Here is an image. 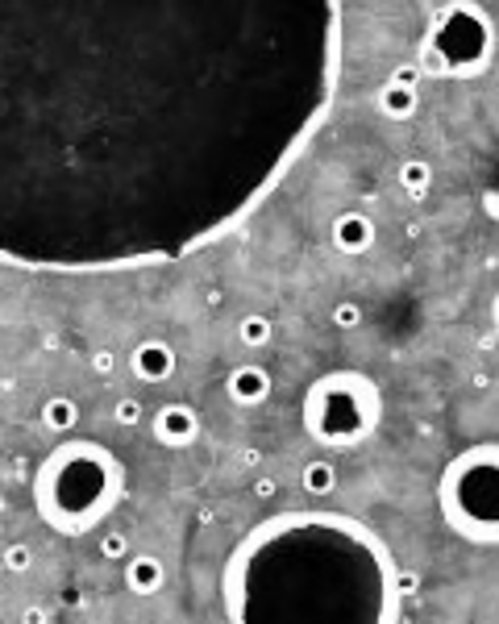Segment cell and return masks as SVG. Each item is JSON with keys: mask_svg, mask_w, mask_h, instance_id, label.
I'll list each match as a JSON object with an SVG mask.
<instances>
[{"mask_svg": "<svg viewBox=\"0 0 499 624\" xmlns=\"http://www.w3.org/2000/svg\"><path fill=\"white\" fill-rule=\"evenodd\" d=\"M121 495V466L100 445H63L38 479V508L59 533H84Z\"/></svg>", "mask_w": 499, "mask_h": 624, "instance_id": "cell-1", "label": "cell"}, {"mask_svg": "<svg viewBox=\"0 0 499 624\" xmlns=\"http://www.w3.org/2000/svg\"><path fill=\"white\" fill-rule=\"evenodd\" d=\"M304 425L321 445H354L379 425V391L362 375H329L308 396Z\"/></svg>", "mask_w": 499, "mask_h": 624, "instance_id": "cell-2", "label": "cell"}, {"mask_svg": "<svg viewBox=\"0 0 499 624\" xmlns=\"http://www.w3.org/2000/svg\"><path fill=\"white\" fill-rule=\"evenodd\" d=\"M470 471H475V454L454 463L449 479H445V517L454 520V528H462L467 537L491 541L495 537V466L478 474L470 487Z\"/></svg>", "mask_w": 499, "mask_h": 624, "instance_id": "cell-3", "label": "cell"}, {"mask_svg": "<svg viewBox=\"0 0 499 624\" xmlns=\"http://www.w3.org/2000/svg\"><path fill=\"white\" fill-rule=\"evenodd\" d=\"M195 433H200V417H195L187 404H163V408L154 412V442L159 445H192Z\"/></svg>", "mask_w": 499, "mask_h": 624, "instance_id": "cell-4", "label": "cell"}, {"mask_svg": "<svg viewBox=\"0 0 499 624\" xmlns=\"http://www.w3.org/2000/svg\"><path fill=\"white\" fill-rule=\"evenodd\" d=\"M130 366L141 383H163V379H171V371H175V350L167 342H159V337H146V342L133 345Z\"/></svg>", "mask_w": 499, "mask_h": 624, "instance_id": "cell-5", "label": "cell"}, {"mask_svg": "<svg viewBox=\"0 0 499 624\" xmlns=\"http://www.w3.org/2000/svg\"><path fill=\"white\" fill-rule=\"evenodd\" d=\"M333 246L341 250V254H367V250L375 246V221H370L367 213H358V208L341 213L333 221Z\"/></svg>", "mask_w": 499, "mask_h": 624, "instance_id": "cell-6", "label": "cell"}, {"mask_svg": "<svg viewBox=\"0 0 499 624\" xmlns=\"http://www.w3.org/2000/svg\"><path fill=\"white\" fill-rule=\"evenodd\" d=\"M229 396L238 399V404H262V399L271 396V375L262 366H238L229 375Z\"/></svg>", "mask_w": 499, "mask_h": 624, "instance_id": "cell-7", "label": "cell"}, {"mask_svg": "<svg viewBox=\"0 0 499 624\" xmlns=\"http://www.w3.org/2000/svg\"><path fill=\"white\" fill-rule=\"evenodd\" d=\"M125 587L133 595H154L163 587V562L150 558V554H138V558H125Z\"/></svg>", "mask_w": 499, "mask_h": 624, "instance_id": "cell-8", "label": "cell"}, {"mask_svg": "<svg viewBox=\"0 0 499 624\" xmlns=\"http://www.w3.org/2000/svg\"><path fill=\"white\" fill-rule=\"evenodd\" d=\"M416 105H421V100H416V87H404V84H395V79L379 92V108L391 121H408L416 113Z\"/></svg>", "mask_w": 499, "mask_h": 624, "instance_id": "cell-9", "label": "cell"}, {"mask_svg": "<svg viewBox=\"0 0 499 624\" xmlns=\"http://www.w3.org/2000/svg\"><path fill=\"white\" fill-rule=\"evenodd\" d=\"M42 425L50 433H71L79 425V404L67 396H50L42 404Z\"/></svg>", "mask_w": 499, "mask_h": 624, "instance_id": "cell-10", "label": "cell"}, {"mask_svg": "<svg viewBox=\"0 0 499 624\" xmlns=\"http://www.w3.org/2000/svg\"><path fill=\"white\" fill-rule=\"evenodd\" d=\"M400 183H404V192L413 196V200H421V196L433 188V167H429V162H421V159L404 162V167H400Z\"/></svg>", "mask_w": 499, "mask_h": 624, "instance_id": "cell-11", "label": "cell"}, {"mask_svg": "<svg viewBox=\"0 0 499 624\" xmlns=\"http://www.w3.org/2000/svg\"><path fill=\"white\" fill-rule=\"evenodd\" d=\"M271 334H275V325L267 321L262 312H250V317H241V325H238V337L250 345V350H254V345H267Z\"/></svg>", "mask_w": 499, "mask_h": 624, "instance_id": "cell-12", "label": "cell"}, {"mask_svg": "<svg viewBox=\"0 0 499 624\" xmlns=\"http://www.w3.org/2000/svg\"><path fill=\"white\" fill-rule=\"evenodd\" d=\"M337 487V471L329 463H308L304 466V491L308 495H329Z\"/></svg>", "mask_w": 499, "mask_h": 624, "instance_id": "cell-13", "label": "cell"}, {"mask_svg": "<svg viewBox=\"0 0 499 624\" xmlns=\"http://www.w3.org/2000/svg\"><path fill=\"white\" fill-rule=\"evenodd\" d=\"M0 566H5L9 574H25L33 566V549L22 546V541H17V546H5V554H0Z\"/></svg>", "mask_w": 499, "mask_h": 624, "instance_id": "cell-14", "label": "cell"}, {"mask_svg": "<svg viewBox=\"0 0 499 624\" xmlns=\"http://www.w3.org/2000/svg\"><path fill=\"white\" fill-rule=\"evenodd\" d=\"M100 558L125 562L130 558V537H125V533H104V537H100Z\"/></svg>", "mask_w": 499, "mask_h": 624, "instance_id": "cell-15", "label": "cell"}, {"mask_svg": "<svg viewBox=\"0 0 499 624\" xmlns=\"http://www.w3.org/2000/svg\"><path fill=\"white\" fill-rule=\"evenodd\" d=\"M333 325H337V329H358V325H362V308H358V300H341V304H333Z\"/></svg>", "mask_w": 499, "mask_h": 624, "instance_id": "cell-16", "label": "cell"}, {"mask_svg": "<svg viewBox=\"0 0 499 624\" xmlns=\"http://www.w3.org/2000/svg\"><path fill=\"white\" fill-rule=\"evenodd\" d=\"M141 420V404L138 399H121L117 404V425H138Z\"/></svg>", "mask_w": 499, "mask_h": 624, "instance_id": "cell-17", "label": "cell"}, {"mask_svg": "<svg viewBox=\"0 0 499 624\" xmlns=\"http://www.w3.org/2000/svg\"><path fill=\"white\" fill-rule=\"evenodd\" d=\"M395 84H404V87H416V79H421V67H400V71H395Z\"/></svg>", "mask_w": 499, "mask_h": 624, "instance_id": "cell-18", "label": "cell"}, {"mask_svg": "<svg viewBox=\"0 0 499 624\" xmlns=\"http://www.w3.org/2000/svg\"><path fill=\"white\" fill-rule=\"evenodd\" d=\"M275 491H279L275 479H259V483H254V495H259V500H275Z\"/></svg>", "mask_w": 499, "mask_h": 624, "instance_id": "cell-19", "label": "cell"}, {"mask_svg": "<svg viewBox=\"0 0 499 624\" xmlns=\"http://www.w3.org/2000/svg\"><path fill=\"white\" fill-rule=\"evenodd\" d=\"M92 366H96L100 375H109V371H113V350H100V354L92 358Z\"/></svg>", "mask_w": 499, "mask_h": 624, "instance_id": "cell-20", "label": "cell"}]
</instances>
